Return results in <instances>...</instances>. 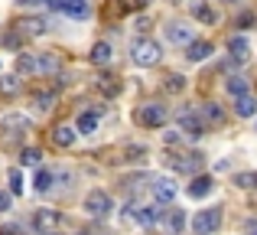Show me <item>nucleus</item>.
Listing matches in <instances>:
<instances>
[{
    "label": "nucleus",
    "mask_w": 257,
    "mask_h": 235,
    "mask_svg": "<svg viewBox=\"0 0 257 235\" xmlns=\"http://www.w3.org/2000/svg\"><path fill=\"white\" fill-rule=\"evenodd\" d=\"M39 157H43V153H39L36 147H26V150L20 153V164H23V167H36V164H39Z\"/></svg>",
    "instance_id": "27"
},
{
    "label": "nucleus",
    "mask_w": 257,
    "mask_h": 235,
    "mask_svg": "<svg viewBox=\"0 0 257 235\" xmlns=\"http://www.w3.org/2000/svg\"><path fill=\"white\" fill-rule=\"evenodd\" d=\"M75 137H78V131L72 124H59L56 131H52V140H56L59 147H72V144H75Z\"/></svg>",
    "instance_id": "16"
},
{
    "label": "nucleus",
    "mask_w": 257,
    "mask_h": 235,
    "mask_svg": "<svg viewBox=\"0 0 257 235\" xmlns=\"http://www.w3.org/2000/svg\"><path fill=\"white\" fill-rule=\"evenodd\" d=\"M212 190H215V180L212 177H195L192 186H189V196H192V199H202V196H208Z\"/></svg>",
    "instance_id": "17"
},
{
    "label": "nucleus",
    "mask_w": 257,
    "mask_h": 235,
    "mask_svg": "<svg viewBox=\"0 0 257 235\" xmlns=\"http://www.w3.org/2000/svg\"><path fill=\"white\" fill-rule=\"evenodd\" d=\"M234 183H238L241 190H257V173H238Z\"/></svg>",
    "instance_id": "30"
},
{
    "label": "nucleus",
    "mask_w": 257,
    "mask_h": 235,
    "mask_svg": "<svg viewBox=\"0 0 257 235\" xmlns=\"http://www.w3.org/2000/svg\"><path fill=\"white\" fill-rule=\"evenodd\" d=\"M192 13H195V20H202V23H215V10L208 4H192Z\"/></svg>",
    "instance_id": "25"
},
{
    "label": "nucleus",
    "mask_w": 257,
    "mask_h": 235,
    "mask_svg": "<svg viewBox=\"0 0 257 235\" xmlns=\"http://www.w3.org/2000/svg\"><path fill=\"white\" fill-rule=\"evenodd\" d=\"M212 52H215V46L208 43V39H192V43H189V52H186V56H189V62H205Z\"/></svg>",
    "instance_id": "11"
},
{
    "label": "nucleus",
    "mask_w": 257,
    "mask_h": 235,
    "mask_svg": "<svg viewBox=\"0 0 257 235\" xmlns=\"http://www.w3.org/2000/svg\"><path fill=\"white\" fill-rule=\"evenodd\" d=\"M192 229L195 235H212L221 229V206H212V209H202L199 216L192 219Z\"/></svg>",
    "instance_id": "3"
},
{
    "label": "nucleus",
    "mask_w": 257,
    "mask_h": 235,
    "mask_svg": "<svg viewBox=\"0 0 257 235\" xmlns=\"http://www.w3.org/2000/svg\"><path fill=\"white\" fill-rule=\"evenodd\" d=\"M33 222H36V229L43 232V235H52V229H56V222H59V216H56V212H49V209H39Z\"/></svg>",
    "instance_id": "18"
},
{
    "label": "nucleus",
    "mask_w": 257,
    "mask_h": 235,
    "mask_svg": "<svg viewBox=\"0 0 257 235\" xmlns=\"http://www.w3.org/2000/svg\"><path fill=\"white\" fill-rule=\"evenodd\" d=\"M166 39L173 46H189L192 43V30L186 23H166Z\"/></svg>",
    "instance_id": "10"
},
{
    "label": "nucleus",
    "mask_w": 257,
    "mask_h": 235,
    "mask_svg": "<svg viewBox=\"0 0 257 235\" xmlns=\"http://www.w3.org/2000/svg\"><path fill=\"white\" fill-rule=\"evenodd\" d=\"M94 127H98V115H94V111H88V115H82V118H78L75 131H82V134H91Z\"/></svg>",
    "instance_id": "24"
},
{
    "label": "nucleus",
    "mask_w": 257,
    "mask_h": 235,
    "mask_svg": "<svg viewBox=\"0 0 257 235\" xmlns=\"http://www.w3.org/2000/svg\"><path fill=\"white\" fill-rule=\"evenodd\" d=\"M98 89L104 92V95H117V89H120V85H117V82H107V75H104V79L98 82Z\"/></svg>",
    "instance_id": "33"
},
{
    "label": "nucleus",
    "mask_w": 257,
    "mask_h": 235,
    "mask_svg": "<svg viewBox=\"0 0 257 235\" xmlns=\"http://www.w3.org/2000/svg\"><path fill=\"white\" fill-rule=\"evenodd\" d=\"M160 56H163L160 43H153V39H147V36L134 39V46H131V59H134L137 65L150 69V65H157V62H160Z\"/></svg>",
    "instance_id": "1"
},
{
    "label": "nucleus",
    "mask_w": 257,
    "mask_h": 235,
    "mask_svg": "<svg viewBox=\"0 0 257 235\" xmlns=\"http://www.w3.org/2000/svg\"><path fill=\"white\" fill-rule=\"evenodd\" d=\"M166 222H170V229H173V232H182V225H186V212H182V209H173Z\"/></svg>",
    "instance_id": "32"
},
{
    "label": "nucleus",
    "mask_w": 257,
    "mask_h": 235,
    "mask_svg": "<svg viewBox=\"0 0 257 235\" xmlns=\"http://www.w3.org/2000/svg\"><path fill=\"white\" fill-rule=\"evenodd\" d=\"M163 89H166V92H182V89H186V79H182V75H176V72H173V75H166Z\"/></svg>",
    "instance_id": "31"
},
{
    "label": "nucleus",
    "mask_w": 257,
    "mask_h": 235,
    "mask_svg": "<svg viewBox=\"0 0 257 235\" xmlns=\"http://www.w3.org/2000/svg\"><path fill=\"white\" fill-rule=\"evenodd\" d=\"M91 62H94V65H107V62H111V46H107V43H94Z\"/></svg>",
    "instance_id": "21"
},
{
    "label": "nucleus",
    "mask_w": 257,
    "mask_h": 235,
    "mask_svg": "<svg viewBox=\"0 0 257 235\" xmlns=\"http://www.w3.org/2000/svg\"><path fill=\"white\" fill-rule=\"evenodd\" d=\"M228 92H231L234 98L247 95V82H244V79H238V75H234V79H228Z\"/></svg>",
    "instance_id": "28"
},
{
    "label": "nucleus",
    "mask_w": 257,
    "mask_h": 235,
    "mask_svg": "<svg viewBox=\"0 0 257 235\" xmlns=\"http://www.w3.org/2000/svg\"><path fill=\"white\" fill-rule=\"evenodd\" d=\"M134 121H137L140 127H160L166 124V108L157 102H147V105H137V111H134Z\"/></svg>",
    "instance_id": "2"
},
{
    "label": "nucleus",
    "mask_w": 257,
    "mask_h": 235,
    "mask_svg": "<svg viewBox=\"0 0 257 235\" xmlns=\"http://www.w3.org/2000/svg\"><path fill=\"white\" fill-rule=\"evenodd\" d=\"M234 115H241V118H254V115H257V102H254L251 95L234 98Z\"/></svg>",
    "instance_id": "19"
},
{
    "label": "nucleus",
    "mask_w": 257,
    "mask_h": 235,
    "mask_svg": "<svg viewBox=\"0 0 257 235\" xmlns=\"http://www.w3.org/2000/svg\"><path fill=\"white\" fill-rule=\"evenodd\" d=\"M134 216H137L140 225H157L163 219V209L160 206H134Z\"/></svg>",
    "instance_id": "12"
},
{
    "label": "nucleus",
    "mask_w": 257,
    "mask_h": 235,
    "mask_svg": "<svg viewBox=\"0 0 257 235\" xmlns=\"http://www.w3.org/2000/svg\"><path fill=\"white\" fill-rule=\"evenodd\" d=\"M199 121L205 124V131H208V127H221L228 121V115H225V108H221L218 102H205L199 108Z\"/></svg>",
    "instance_id": "6"
},
{
    "label": "nucleus",
    "mask_w": 257,
    "mask_h": 235,
    "mask_svg": "<svg viewBox=\"0 0 257 235\" xmlns=\"http://www.w3.org/2000/svg\"><path fill=\"white\" fill-rule=\"evenodd\" d=\"M7 180H10V193H23V170L20 167H10Z\"/></svg>",
    "instance_id": "26"
},
{
    "label": "nucleus",
    "mask_w": 257,
    "mask_h": 235,
    "mask_svg": "<svg viewBox=\"0 0 257 235\" xmlns=\"http://www.w3.org/2000/svg\"><path fill=\"white\" fill-rule=\"evenodd\" d=\"M52 183H56V170H46V167H39V173H36V190H39V193H49Z\"/></svg>",
    "instance_id": "20"
},
{
    "label": "nucleus",
    "mask_w": 257,
    "mask_h": 235,
    "mask_svg": "<svg viewBox=\"0 0 257 235\" xmlns=\"http://www.w3.org/2000/svg\"><path fill=\"white\" fill-rule=\"evenodd\" d=\"M150 190H153V199H157V203H173V196H176V183L170 177H157L150 183Z\"/></svg>",
    "instance_id": "8"
},
{
    "label": "nucleus",
    "mask_w": 257,
    "mask_h": 235,
    "mask_svg": "<svg viewBox=\"0 0 257 235\" xmlns=\"http://www.w3.org/2000/svg\"><path fill=\"white\" fill-rule=\"evenodd\" d=\"M17 69L23 72V75H36V69H33V52H23V56L17 59Z\"/></svg>",
    "instance_id": "29"
},
{
    "label": "nucleus",
    "mask_w": 257,
    "mask_h": 235,
    "mask_svg": "<svg viewBox=\"0 0 257 235\" xmlns=\"http://www.w3.org/2000/svg\"><path fill=\"white\" fill-rule=\"evenodd\" d=\"M7 209H10V193L0 190V212H7Z\"/></svg>",
    "instance_id": "34"
},
{
    "label": "nucleus",
    "mask_w": 257,
    "mask_h": 235,
    "mask_svg": "<svg viewBox=\"0 0 257 235\" xmlns=\"http://www.w3.org/2000/svg\"><path fill=\"white\" fill-rule=\"evenodd\" d=\"M225 4H234V0H225Z\"/></svg>",
    "instance_id": "36"
},
{
    "label": "nucleus",
    "mask_w": 257,
    "mask_h": 235,
    "mask_svg": "<svg viewBox=\"0 0 257 235\" xmlns=\"http://www.w3.org/2000/svg\"><path fill=\"white\" fill-rule=\"evenodd\" d=\"M17 30L23 33V36H43L46 33V20L43 17H26V20L17 23Z\"/></svg>",
    "instance_id": "14"
},
{
    "label": "nucleus",
    "mask_w": 257,
    "mask_h": 235,
    "mask_svg": "<svg viewBox=\"0 0 257 235\" xmlns=\"http://www.w3.org/2000/svg\"><path fill=\"white\" fill-rule=\"evenodd\" d=\"M251 235H257V229H254V232H251Z\"/></svg>",
    "instance_id": "37"
},
{
    "label": "nucleus",
    "mask_w": 257,
    "mask_h": 235,
    "mask_svg": "<svg viewBox=\"0 0 257 235\" xmlns=\"http://www.w3.org/2000/svg\"><path fill=\"white\" fill-rule=\"evenodd\" d=\"M179 131H186L189 137H202V134H205V124L199 121V115H192V111L186 108L179 115Z\"/></svg>",
    "instance_id": "9"
},
{
    "label": "nucleus",
    "mask_w": 257,
    "mask_h": 235,
    "mask_svg": "<svg viewBox=\"0 0 257 235\" xmlns=\"http://www.w3.org/2000/svg\"><path fill=\"white\" fill-rule=\"evenodd\" d=\"M33 69H36V75H46V72H59V59L49 56V52H33Z\"/></svg>",
    "instance_id": "13"
},
{
    "label": "nucleus",
    "mask_w": 257,
    "mask_h": 235,
    "mask_svg": "<svg viewBox=\"0 0 257 235\" xmlns=\"http://www.w3.org/2000/svg\"><path fill=\"white\" fill-rule=\"evenodd\" d=\"M0 235H23V229H20V225H4Z\"/></svg>",
    "instance_id": "35"
},
{
    "label": "nucleus",
    "mask_w": 257,
    "mask_h": 235,
    "mask_svg": "<svg viewBox=\"0 0 257 235\" xmlns=\"http://www.w3.org/2000/svg\"><path fill=\"white\" fill-rule=\"evenodd\" d=\"M17 92H20L17 75H0V95H17Z\"/></svg>",
    "instance_id": "22"
},
{
    "label": "nucleus",
    "mask_w": 257,
    "mask_h": 235,
    "mask_svg": "<svg viewBox=\"0 0 257 235\" xmlns=\"http://www.w3.org/2000/svg\"><path fill=\"white\" fill-rule=\"evenodd\" d=\"M33 105H36L39 111H49L52 105H56V95H52V92H36V95H33Z\"/></svg>",
    "instance_id": "23"
},
{
    "label": "nucleus",
    "mask_w": 257,
    "mask_h": 235,
    "mask_svg": "<svg viewBox=\"0 0 257 235\" xmlns=\"http://www.w3.org/2000/svg\"><path fill=\"white\" fill-rule=\"evenodd\" d=\"M52 10H62L65 17H75V20H88L91 17V7L88 0H49Z\"/></svg>",
    "instance_id": "5"
},
{
    "label": "nucleus",
    "mask_w": 257,
    "mask_h": 235,
    "mask_svg": "<svg viewBox=\"0 0 257 235\" xmlns=\"http://www.w3.org/2000/svg\"><path fill=\"white\" fill-rule=\"evenodd\" d=\"M170 164H173V170H179V173H199L202 167H205V157H202V153H182V160L173 157Z\"/></svg>",
    "instance_id": "7"
},
{
    "label": "nucleus",
    "mask_w": 257,
    "mask_h": 235,
    "mask_svg": "<svg viewBox=\"0 0 257 235\" xmlns=\"http://www.w3.org/2000/svg\"><path fill=\"white\" fill-rule=\"evenodd\" d=\"M52 235H56V232H52Z\"/></svg>",
    "instance_id": "38"
},
{
    "label": "nucleus",
    "mask_w": 257,
    "mask_h": 235,
    "mask_svg": "<svg viewBox=\"0 0 257 235\" xmlns=\"http://www.w3.org/2000/svg\"><path fill=\"white\" fill-rule=\"evenodd\" d=\"M228 49H231V59H234V62H247V56H251V43H247L244 36H231Z\"/></svg>",
    "instance_id": "15"
},
{
    "label": "nucleus",
    "mask_w": 257,
    "mask_h": 235,
    "mask_svg": "<svg viewBox=\"0 0 257 235\" xmlns=\"http://www.w3.org/2000/svg\"><path fill=\"white\" fill-rule=\"evenodd\" d=\"M85 209L91 212L94 219H107V216H111V209H114V203H111V196H107L104 190H91L85 196Z\"/></svg>",
    "instance_id": "4"
}]
</instances>
